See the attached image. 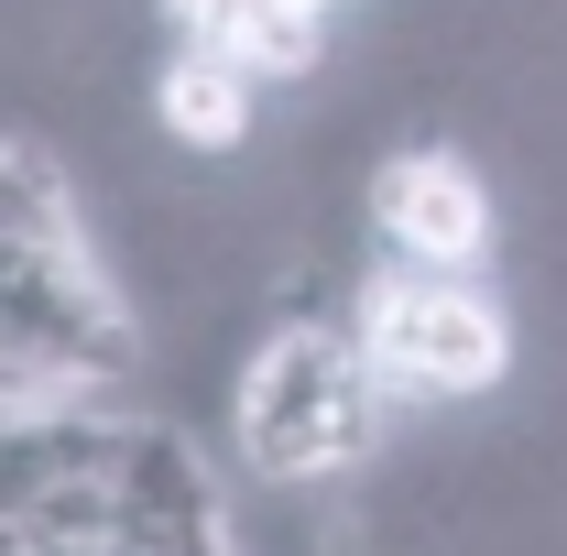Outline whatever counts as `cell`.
<instances>
[{
  "mask_svg": "<svg viewBox=\"0 0 567 556\" xmlns=\"http://www.w3.org/2000/svg\"><path fill=\"white\" fill-rule=\"evenodd\" d=\"M382 404H393V393L371 382L360 328L295 317V328L262 339L251 382H240V447H251V470H274V481L350 470V459H371V436H382Z\"/></svg>",
  "mask_w": 567,
  "mask_h": 556,
  "instance_id": "1",
  "label": "cell"
},
{
  "mask_svg": "<svg viewBox=\"0 0 567 556\" xmlns=\"http://www.w3.org/2000/svg\"><path fill=\"white\" fill-rule=\"evenodd\" d=\"M306 11H339V0H306Z\"/></svg>",
  "mask_w": 567,
  "mask_h": 556,
  "instance_id": "5",
  "label": "cell"
},
{
  "mask_svg": "<svg viewBox=\"0 0 567 556\" xmlns=\"http://www.w3.org/2000/svg\"><path fill=\"white\" fill-rule=\"evenodd\" d=\"M360 360H371V382L404 404V393H492L502 360H513V317H502L492 295L470 274H393L360 295Z\"/></svg>",
  "mask_w": 567,
  "mask_h": 556,
  "instance_id": "2",
  "label": "cell"
},
{
  "mask_svg": "<svg viewBox=\"0 0 567 556\" xmlns=\"http://www.w3.org/2000/svg\"><path fill=\"white\" fill-rule=\"evenodd\" d=\"M251 99H262V76L240 66V55H208V44H175V55H164V76H153L164 132L197 142V153H229V142L251 132Z\"/></svg>",
  "mask_w": 567,
  "mask_h": 556,
  "instance_id": "4",
  "label": "cell"
},
{
  "mask_svg": "<svg viewBox=\"0 0 567 556\" xmlns=\"http://www.w3.org/2000/svg\"><path fill=\"white\" fill-rule=\"evenodd\" d=\"M371 229H382V251H393L404 274H470V262L492 251V186H481L458 153L404 142V153L371 175Z\"/></svg>",
  "mask_w": 567,
  "mask_h": 556,
  "instance_id": "3",
  "label": "cell"
}]
</instances>
